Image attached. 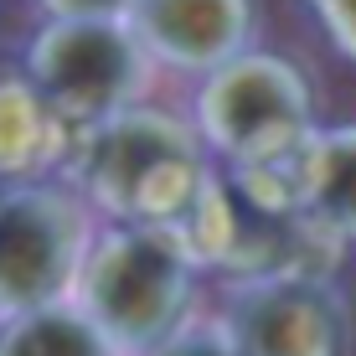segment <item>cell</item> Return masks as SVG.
Returning <instances> with one entry per match:
<instances>
[{"label":"cell","mask_w":356,"mask_h":356,"mask_svg":"<svg viewBox=\"0 0 356 356\" xmlns=\"http://www.w3.org/2000/svg\"><path fill=\"white\" fill-rule=\"evenodd\" d=\"M93 305L124 336H155L181 305V268L145 238H119L93 268Z\"/></svg>","instance_id":"obj_2"},{"label":"cell","mask_w":356,"mask_h":356,"mask_svg":"<svg viewBox=\"0 0 356 356\" xmlns=\"http://www.w3.org/2000/svg\"><path fill=\"white\" fill-rule=\"evenodd\" d=\"M155 47H170L176 57H207L227 47L238 31V6L232 0H150L145 10Z\"/></svg>","instance_id":"obj_6"},{"label":"cell","mask_w":356,"mask_h":356,"mask_svg":"<svg viewBox=\"0 0 356 356\" xmlns=\"http://www.w3.org/2000/svg\"><path fill=\"white\" fill-rule=\"evenodd\" d=\"M305 202L321 212L325 227L356 232V124L325 134L305 165Z\"/></svg>","instance_id":"obj_7"},{"label":"cell","mask_w":356,"mask_h":356,"mask_svg":"<svg viewBox=\"0 0 356 356\" xmlns=\"http://www.w3.org/2000/svg\"><path fill=\"white\" fill-rule=\"evenodd\" d=\"M315 10H321L325 31L336 36L341 52L356 57V0H315Z\"/></svg>","instance_id":"obj_9"},{"label":"cell","mask_w":356,"mask_h":356,"mask_svg":"<svg viewBox=\"0 0 356 356\" xmlns=\"http://www.w3.org/2000/svg\"><path fill=\"white\" fill-rule=\"evenodd\" d=\"M42 78L52 83L57 93L78 98V104H98L124 83L129 72V52L114 31H98V26H67L52 31L36 57Z\"/></svg>","instance_id":"obj_5"},{"label":"cell","mask_w":356,"mask_h":356,"mask_svg":"<svg viewBox=\"0 0 356 356\" xmlns=\"http://www.w3.org/2000/svg\"><path fill=\"white\" fill-rule=\"evenodd\" d=\"M170 356H217V351H202V346H186V351H170Z\"/></svg>","instance_id":"obj_11"},{"label":"cell","mask_w":356,"mask_h":356,"mask_svg":"<svg viewBox=\"0 0 356 356\" xmlns=\"http://www.w3.org/2000/svg\"><path fill=\"white\" fill-rule=\"evenodd\" d=\"M0 356H104V351H98V341L83 325L47 315V321L21 325L16 336L6 341V351H0Z\"/></svg>","instance_id":"obj_8"},{"label":"cell","mask_w":356,"mask_h":356,"mask_svg":"<svg viewBox=\"0 0 356 356\" xmlns=\"http://www.w3.org/2000/svg\"><path fill=\"white\" fill-rule=\"evenodd\" d=\"M243 341L248 356H341L346 310L321 284H279L248 305Z\"/></svg>","instance_id":"obj_3"},{"label":"cell","mask_w":356,"mask_h":356,"mask_svg":"<svg viewBox=\"0 0 356 356\" xmlns=\"http://www.w3.org/2000/svg\"><path fill=\"white\" fill-rule=\"evenodd\" d=\"M212 114L232 150L279 155L310 124V88L289 63L259 57V63H243L238 72L222 78V88L212 98Z\"/></svg>","instance_id":"obj_1"},{"label":"cell","mask_w":356,"mask_h":356,"mask_svg":"<svg viewBox=\"0 0 356 356\" xmlns=\"http://www.w3.org/2000/svg\"><path fill=\"white\" fill-rule=\"evenodd\" d=\"M52 6H63V10H108V6H119V0H52Z\"/></svg>","instance_id":"obj_10"},{"label":"cell","mask_w":356,"mask_h":356,"mask_svg":"<svg viewBox=\"0 0 356 356\" xmlns=\"http://www.w3.org/2000/svg\"><path fill=\"white\" fill-rule=\"evenodd\" d=\"M67 227L52 202H10L0 212V300H42L63 279Z\"/></svg>","instance_id":"obj_4"}]
</instances>
